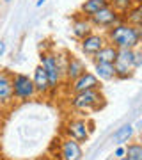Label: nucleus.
Listing matches in <instances>:
<instances>
[{
  "instance_id": "nucleus-1",
  "label": "nucleus",
  "mask_w": 142,
  "mask_h": 160,
  "mask_svg": "<svg viewBox=\"0 0 142 160\" xmlns=\"http://www.w3.org/2000/svg\"><path fill=\"white\" fill-rule=\"evenodd\" d=\"M105 38L107 43L114 45L115 48H137L142 41V29H137L126 22H119L105 30Z\"/></svg>"
},
{
  "instance_id": "nucleus-2",
  "label": "nucleus",
  "mask_w": 142,
  "mask_h": 160,
  "mask_svg": "<svg viewBox=\"0 0 142 160\" xmlns=\"http://www.w3.org/2000/svg\"><path fill=\"white\" fill-rule=\"evenodd\" d=\"M69 102H71V107H73V109L85 112V110L100 109L103 103H105V98H103L100 89H91V91H82V92L71 94Z\"/></svg>"
},
{
  "instance_id": "nucleus-3",
  "label": "nucleus",
  "mask_w": 142,
  "mask_h": 160,
  "mask_svg": "<svg viewBox=\"0 0 142 160\" xmlns=\"http://www.w3.org/2000/svg\"><path fill=\"white\" fill-rule=\"evenodd\" d=\"M39 64L46 71L48 82H50V91L59 89L61 82L64 80V75H62V71H61V68H59V64H57L55 52H43L41 57H39Z\"/></svg>"
},
{
  "instance_id": "nucleus-4",
  "label": "nucleus",
  "mask_w": 142,
  "mask_h": 160,
  "mask_svg": "<svg viewBox=\"0 0 142 160\" xmlns=\"http://www.w3.org/2000/svg\"><path fill=\"white\" fill-rule=\"evenodd\" d=\"M37 92H36L32 77L27 73H12V96L18 102H28L32 100Z\"/></svg>"
},
{
  "instance_id": "nucleus-5",
  "label": "nucleus",
  "mask_w": 142,
  "mask_h": 160,
  "mask_svg": "<svg viewBox=\"0 0 142 160\" xmlns=\"http://www.w3.org/2000/svg\"><path fill=\"white\" fill-rule=\"evenodd\" d=\"M89 22L92 23V27H94V29L108 30L110 27H114L115 23L123 22V16H121L117 11H114L112 7L107 4L103 9H100L98 12H94V14L89 18Z\"/></svg>"
},
{
  "instance_id": "nucleus-6",
  "label": "nucleus",
  "mask_w": 142,
  "mask_h": 160,
  "mask_svg": "<svg viewBox=\"0 0 142 160\" xmlns=\"http://www.w3.org/2000/svg\"><path fill=\"white\" fill-rule=\"evenodd\" d=\"M64 133L66 137L75 139L76 142H87L89 141V125L85 119H69L66 125H64Z\"/></svg>"
},
{
  "instance_id": "nucleus-7",
  "label": "nucleus",
  "mask_w": 142,
  "mask_h": 160,
  "mask_svg": "<svg viewBox=\"0 0 142 160\" xmlns=\"http://www.w3.org/2000/svg\"><path fill=\"white\" fill-rule=\"evenodd\" d=\"M91 89H101V80L98 78L92 71H85L78 77L69 82V91L71 94L75 92H82V91H91Z\"/></svg>"
},
{
  "instance_id": "nucleus-8",
  "label": "nucleus",
  "mask_w": 142,
  "mask_h": 160,
  "mask_svg": "<svg viewBox=\"0 0 142 160\" xmlns=\"http://www.w3.org/2000/svg\"><path fill=\"white\" fill-rule=\"evenodd\" d=\"M80 50L85 57H94L103 46L107 45V38L105 34H98V32H91L89 36H85L84 39H80Z\"/></svg>"
},
{
  "instance_id": "nucleus-9",
  "label": "nucleus",
  "mask_w": 142,
  "mask_h": 160,
  "mask_svg": "<svg viewBox=\"0 0 142 160\" xmlns=\"http://www.w3.org/2000/svg\"><path fill=\"white\" fill-rule=\"evenodd\" d=\"M12 102V73L7 69H0V105L9 107Z\"/></svg>"
},
{
  "instance_id": "nucleus-10",
  "label": "nucleus",
  "mask_w": 142,
  "mask_h": 160,
  "mask_svg": "<svg viewBox=\"0 0 142 160\" xmlns=\"http://www.w3.org/2000/svg\"><path fill=\"white\" fill-rule=\"evenodd\" d=\"M91 32H94L92 23L89 22V18L82 16L80 12H76L71 20V34L75 36V39H84L85 36H89Z\"/></svg>"
},
{
  "instance_id": "nucleus-11",
  "label": "nucleus",
  "mask_w": 142,
  "mask_h": 160,
  "mask_svg": "<svg viewBox=\"0 0 142 160\" xmlns=\"http://www.w3.org/2000/svg\"><path fill=\"white\" fill-rule=\"evenodd\" d=\"M61 157H62V160H82V157H84L82 144L76 142L75 139L66 137L61 144Z\"/></svg>"
},
{
  "instance_id": "nucleus-12",
  "label": "nucleus",
  "mask_w": 142,
  "mask_h": 160,
  "mask_svg": "<svg viewBox=\"0 0 142 160\" xmlns=\"http://www.w3.org/2000/svg\"><path fill=\"white\" fill-rule=\"evenodd\" d=\"M85 71H87V66H85L84 59L76 57V55H69L68 64H66V71H64V80L71 82V80L78 78L80 75L85 73Z\"/></svg>"
},
{
  "instance_id": "nucleus-13",
  "label": "nucleus",
  "mask_w": 142,
  "mask_h": 160,
  "mask_svg": "<svg viewBox=\"0 0 142 160\" xmlns=\"http://www.w3.org/2000/svg\"><path fill=\"white\" fill-rule=\"evenodd\" d=\"M32 82H34L36 92L37 94H48L50 92V82H48V77H46V71L43 69V66H36L34 73H32Z\"/></svg>"
},
{
  "instance_id": "nucleus-14",
  "label": "nucleus",
  "mask_w": 142,
  "mask_h": 160,
  "mask_svg": "<svg viewBox=\"0 0 142 160\" xmlns=\"http://www.w3.org/2000/svg\"><path fill=\"white\" fill-rule=\"evenodd\" d=\"M123 22L130 23L137 29H142V2H135V6L123 14Z\"/></svg>"
},
{
  "instance_id": "nucleus-15",
  "label": "nucleus",
  "mask_w": 142,
  "mask_h": 160,
  "mask_svg": "<svg viewBox=\"0 0 142 160\" xmlns=\"http://www.w3.org/2000/svg\"><path fill=\"white\" fill-rule=\"evenodd\" d=\"M92 73L101 82H110V80L115 78V69H114V64L110 62H94V71Z\"/></svg>"
},
{
  "instance_id": "nucleus-16",
  "label": "nucleus",
  "mask_w": 142,
  "mask_h": 160,
  "mask_svg": "<svg viewBox=\"0 0 142 160\" xmlns=\"http://www.w3.org/2000/svg\"><path fill=\"white\" fill-rule=\"evenodd\" d=\"M115 59H117V48L114 45H110V43H107V45L92 57V62H110V64H114Z\"/></svg>"
},
{
  "instance_id": "nucleus-17",
  "label": "nucleus",
  "mask_w": 142,
  "mask_h": 160,
  "mask_svg": "<svg viewBox=\"0 0 142 160\" xmlns=\"http://www.w3.org/2000/svg\"><path fill=\"white\" fill-rule=\"evenodd\" d=\"M131 135H133V125L126 123V125L119 126L117 130L114 132V135H112V142L115 144V146H125V144L131 139Z\"/></svg>"
},
{
  "instance_id": "nucleus-18",
  "label": "nucleus",
  "mask_w": 142,
  "mask_h": 160,
  "mask_svg": "<svg viewBox=\"0 0 142 160\" xmlns=\"http://www.w3.org/2000/svg\"><path fill=\"white\" fill-rule=\"evenodd\" d=\"M105 6H107V2H103V0H84L78 7V12L85 18H91L94 12H98Z\"/></svg>"
},
{
  "instance_id": "nucleus-19",
  "label": "nucleus",
  "mask_w": 142,
  "mask_h": 160,
  "mask_svg": "<svg viewBox=\"0 0 142 160\" xmlns=\"http://www.w3.org/2000/svg\"><path fill=\"white\" fill-rule=\"evenodd\" d=\"M135 2H137V0H110V2H108V6L123 16L126 11H130L131 7L135 6Z\"/></svg>"
},
{
  "instance_id": "nucleus-20",
  "label": "nucleus",
  "mask_w": 142,
  "mask_h": 160,
  "mask_svg": "<svg viewBox=\"0 0 142 160\" xmlns=\"http://www.w3.org/2000/svg\"><path fill=\"white\" fill-rule=\"evenodd\" d=\"M126 157L130 160H142V142H130L125 146Z\"/></svg>"
},
{
  "instance_id": "nucleus-21",
  "label": "nucleus",
  "mask_w": 142,
  "mask_h": 160,
  "mask_svg": "<svg viewBox=\"0 0 142 160\" xmlns=\"http://www.w3.org/2000/svg\"><path fill=\"white\" fill-rule=\"evenodd\" d=\"M142 68V50L135 48V55H133V69Z\"/></svg>"
},
{
  "instance_id": "nucleus-22",
  "label": "nucleus",
  "mask_w": 142,
  "mask_h": 160,
  "mask_svg": "<svg viewBox=\"0 0 142 160\" xmlns=\"http://www.w3.org/2000/svg\"><path fill=\"white\" fill-rule=\"evenodd\" d=\"M126 155V148L125 146H117V148L114 149V158L117 160V158H121V157H125Z\"/></svg>"
},
{
  "instance_id": "nucleus-23",
  "label": "nucleus",
  "mask_w": 142,
  "mask_h": 160,
  "mask_svg": "<svg viewBox=\"0 0 142 160\" xmlns=\"http://www.w3.org/2000/svg\"><path fill=\"white\" fill-rule=\"evenodd\" d=\"M6 50H7L6 43H4V41H0V57H4V53H6Z\"/></svg>"
},
{
  "instance_id": "nucleus-24",
  "label": "nucleus",
  "mask_w": 142,
  "mask_h": 160,
  "mask_svg": "<svg viewBox=\"0 0 142 160\" xmlns=\"http://www.w3.org/2000/svg\"><path fill=\"white\" fill-rule=\"evenodd\" d=\"M45 2H46V0H37V2H36V6H37V7H41L43 4H45Z\"/></svg>"
},
{
  "instance_id": "nucleus-25",
  "label": "nucleus",
  "mask_w": 142,
  "mask_h": 160,
  "mask_svg": "<svg viewBox=\"0 0 142 160\" xmlns=\"http://www.w3.org/2000/svg\"><path fill=\"white\" fill-rule=\"evenodd\" d=\"M137 48H139V50H142V41L139 43V46H137Z\"/></svg>"
},
{
  "instance_id": "nucleus-26",
  "label": "nucleus",
  "mask_w": 142,
  "mask_h": 160,
  "mask_svg": "<svg viewBox=\"0 0 142 160\" xmlns=\"http://www.w3.org/2000/svg\"><path fill=\"white\" fill-rule=\"evenodd\" d=\"M2 110H4V107H2V105H0V114H2Z\"/></svg>"
},
{
  "instance_id": "nucleus-27",
  "label": "nucleus",
  "mask_w": 142,
  "mask_h": 160,
  "mask_svg": "<svg viewBox=\"0 0 142 160\" xmlns=\"http://www.w3.org/2000/svg\"><path fill=\"white\" fill-rule=\"evenodd\" d=\"M4 2H6V4H9V2H11V0H4Z\"/></svg>"
},
{
  "instance_id": "nucleus-28",
  "label": "nucleus",
  "mask_w": 142,
  "mask_h": 160,
  "mask_svg": "<svg viewBox=\"0 0 142 160\" xmlns=\"http://www.w3.org/2000/svg\"><path fill=\"white\" fill-rule=\"evenodd\" d=\"M103 2H107V4H108V2H110V0H103Z\"/></svg>"
}]
</instances>
